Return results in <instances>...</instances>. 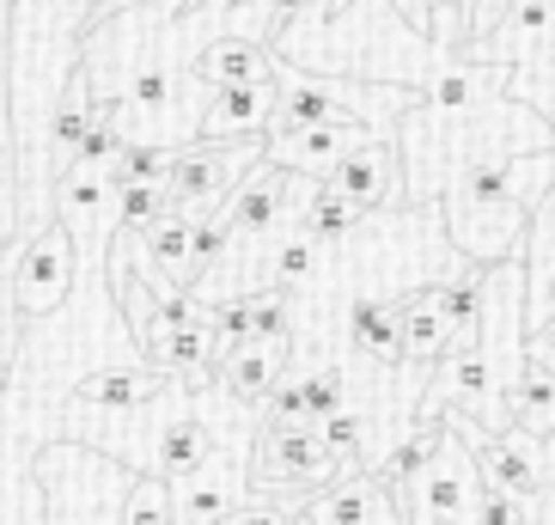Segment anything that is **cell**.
Listing matches in <instances>:
<instances>
[{"mask_svg":"<svg viewBox=\"0 0 555 525\" xmlns=\"http://www.w3.org/2000/svg\"><path fill=\"white\" fill-rule=\"evenodd\" d=\"M281 508H287V525H324V513H318V489L311 495H281Z\"/></svg>","mask_w":555,"mask_h":525,"instance_id":"cell-23","label":"cell"},{"mask_svg":"<svg viewBox=\"0 0 555 525\" xmlns=\"http://www.w3.org/2000/svg\"><path fill=\"white\" fill-rule=\"evenodd\" d=\"M50 434L0 404V525H43V483H37V452Z\"/></svg>","mask_w":555,"mask_h":525,"instance_id":"cell-10","label":"cell"},{"mask_svg":"<svg viewBox=\"0 0 555 525\" xmlns=\"http://www.w3.org/2000/svg\"><path fill=\"white\" fill-rule=\"evenodd\" d=\"M397 148L409 171V202L440 208V196L457 178H470L482 165L525 159V153L555 148V123L506 92V67L457 55L434 92L415 111L397 116Z\"/></svg>","mask_w":555,"mask_h":525,"instance_id":"cell-1","label":"cell"},{"mask_svg":"<svg viewBox=\"0 0 555 525\" xmlns=\"http://www.w3.org/2000/svg\"><path fill=\"white\" fill-rule=\"evenodd\" d=\"M13 262H18V239H7L0 245V367H13L18 336H25V312H18V294H13Z\"/></svg>","mask_w":555,"mask_h":525,"instance_id":"cell-21","label":"cell"},{"mask_svg":"<svg viewBox=\"0 0 555 525\" xmlns=\"http://www.w3.org/2000/svg\"><path fill=\"white\" fill-rule=\"evenodd\" d=\"M525 183H531V202L550 196V183H555V148H550V153H531V159H525Z\"/></svg>","mask_w":555,"mask_h":525,"instance_id":"cell-22","label":"cell"},{"mask_svg":"<svg viewBox=\"0 0 555 525\" xmlns=\"http://www.w3.org/2000/svg\"><path fill=\"white\" fill-rule=\"evenodd\" d=\"M373 135H391V129H373V123H294V129L269 135V159L287 165V171H306V178H330Z\"/></svg>","mask_w":555,"mask_h":525,"instance_id":"cell-11","label":"cell"},{"mask_svg":"<svg viewBox=\"0 0 555 525\" xmlns=\"http://www.w3.org/2000/svg\"><path fill=\"white\" fill-rule=\"evenodd\" d=\"M318 513H324V525H409L397 508V489L378 471H343L336 483H324Z\"/></svg>","mask_w":555,"mask_h":525,"instance_id":"cell-16","label":"cell"},{"mask_svg":"<svg viewBox=\"0 0 555 525\" xmlns=\"http://www.w3.org/2000/svg\"><path fill=\"white\" fill-rule=\"evenodd\" d=\"M122 525H178V501H171V476L134 471L129 508H122Z\"/></svg>","mask_w":555,"mask_h":525,"instance_id":"cell-20","label":"cell"},{"mask_svg":"<svg viewBox=\"0 0 555 525\" xmlns=\"http://www.w3.org/2000/svg\"><path fill=\"white\" fill-rule=\"evenodd\" d=\"M464 55L506 67V92L555 123V0H506L482 31L464 37Z\"/></svg>","mask_w":555,"mask_h":525,"instance_id":"cell-6","label":"cell"},{"mask_svg":"<svg viewBox=\"0 0 555 525\" xmlns=\"http://www.w3.org/2000/svg\"><path fill=\"white\" fill-rule=\"evenodd\" d=\"M531 159V153H525ZM525 159H501V165H482L470 178H457L452 190L440 196L446 214V232L452 245L464 251L470 262H506V257H525V239H531V183H525Z\"/></svg>","mask_w":555,"mask_h":525,"instance_id":"cell-4","label":"cell"},{"mask_svg":"<svg viewBox=\"0 0 555 525\" xmlns=\"http://www.w3.org/2000/svg\"><path fill=\"white\" fill-rule=\"evenodd\" d=\"M464 336H470V318L452 306V287H446V281L415 287V294L403 299V361L434 367V361H446Z\"/></svg>","mask_w":555,"mask_h":525,"instance_id":"cell-13","label":"cell"},{"mask_svg":"<svg viewBox=\"0 0 555 525\" xmlns=\"http://www.w3.org/2000/svg\"><path fill=\"white\" fill-rule=\"evenodd\" d=\"M43 525H122L134 471L86 440H50L37 452Z\"/></svg>","mask_w":555,"mask_h":525,"instance_id":"cell-5","label":"cell"},{"mask_svg":"<svg viewBox=\"0 0 555 525\" xmlns=\"http://www.w3.org/2000/svg\"><path fill=\"white\" fill-rule=\"evenodd\" d=\"M104 7H116V0H92V13H104Z\"/></svg>","mask_w":555,"mask_h":525,"instance_id":"cell-25","label":"cell"},{"mask_svg":"<svg viewBox=\"0 0 555 525\" xmlns=\"http://www.w3.org/2000/svg\"><path fill=\"white\" fill-rule=\"evenodd\" d=\"M506 410H513V427H525L531 440H550L555 434V367L525 361V379L513 385Z\"/></svg>","mask_w":555,"mask_h":525,"instance_id":"cell-19","label":"cell"},{"mask_svg":"<svg viewBox=\"0 0 555 525\" xmlns=\"http://www.w3.org/2000/svg\"><path fill=\"white\" fill-rule=\"evenodd\" d=\"M92 0H13V129L25 227L55 220V123L67 92L80 86Z\"/></svg>","mask_w":555,"mask_h":525,"instance_id":"cell-2","label":"cell"},{"mask_svg":"<svg viewBox=\"0 0 555 525\" xmlns=\"http://www.w3.org/2000/svg\"><path fill=\"white\" fill-rule=\"evenodd\" d=\"M343 355L366 367L403 361V299H354L343 318Z\"/></svg>","mask_w":555,"mask_h":525,"instance_id":"cell-17","label":"cell"},{"mask_svg":"<svg viewBox=\"0 0 555 525\" xmlns=\"http://www.w3.org/2000/svg\"><path fill=\"white\" fill-rule=\"evenodd\" d=\"M330 183L343 190V196H354L366 214L378 208H403L409 202V171H403V148H397V129L391 135H373L360 153H348L336 171H330Z\"/></svg>","mask_w":555,"mask_h":525,"instance_id":"cell-12","label":"cell"},{"mask_svg":"<svg viewBox=\"0 0 555 525\" xmlns=\"http://www.w3.org/2000/svg\"><path fill=\"white\" fill-rule=\"evenodd\" d=\"M262 153H269V135H232V141H208L202 135V141H190L178 153V171H171V208L214 214L257 171Z\"/></svg>","mask_w":555,"mask_h":525,"instance_id":"cell-8","label":"cell"},{"mask_svg":"<svg viewBox=\"0 0 555 525\" xmlns=\"http://www.w3.org/2000/svg\"><path fill=\"white\" fill-rule=\"evenodd\" d=\"M25 232V183H18L13 129V0H0V245Z\"/></svg>","mask_w":555,"mask_h":525,"instance_id":"cell-14","label":"cell"},{"mask_svg":"<svg viewBox=\"0 0 555 525\" xmlns=\"http://www.w3.org/2000/svg\"><path fill=\"white\" fill-rule=\"evenodd\" d=\"M506 0H476V18H470V31H482V25H489L494 13H501Z\"/></svg>","mask_w":555,"mask_h":525,"instance_id":"cell-24","label":"cell"},{"mask_svg":"<svg viewBox=\"0 0 555 525\" xmlns=\"http://www.w3.org/2000/svg\"><path fill=\"white\" fill-rule=\"evenodd\" d=\"M281 55L275 43H262V37H245V31H220L208 50L196 55V74L208 86H238V80H262V74H275Z\"/></svg>","mask_w":555,"mask_h":525,"instance_id":"cell-18","label":"cell"},{"mask_svg":"<svg viewBox=\"0 0 555 525\" xmlns=\"http://www.w3.org/2000/svg\"><path fill=\"white\" fill-rule=\"evenodd\" d=\"M275 55L306 74H348V80L434 92L464 50H446L434 31L397 13V0H343V7L318 0L275 31Z\"/></svg>","mask_w":555,"mask_h":525,"instance_id":"cell-3","label":"cell"},{"mask_svg":"<svg viewBox=\"0 0 555 525\" xmlns=\"http://www.w3.org/2000/svg\"><path fill=\"white\" fill-rule=\"evenodd\" d=\"M354 464L330 446L324 422L318 415H269L257 434V459H250V476H257L262 495H311L336 483Z\"/></svg>","mask_w":555,"mask_h":525,"instance_id":"cell-7","label":"cell"},{"mask_svg":"<svg viewBox=\"0 0 555 525\" xmlns=\"http://www.w3.org/2000/svg\"><path fill=\"white\" fill-rule=\"evenodd\" d=\"M281 74V67H275ZM262 74V80H238V86H214L208 111H202V135L208 141H232V135H275V99L281 80Z\"/></svg>","mask_w":555,"mask_h":525,"instance_id":"cell-15","label":"cell"},{"mask_svg":"<svg viewBox=\"0 0 555 525\" xmlns=\"http://www.w3.org/2000/svg\"><path fill=\"white\" fill-rule=\"evenodd\" d=\"M80 287V245L67 220H43V227H25L18 232V262H13V294H18V312L25 318H43L55 306H67V294Z\"/></svg>","mask_w":555,"mask_h":525,"instance_id":"cell-9","label":"cell"}]
</instances>
